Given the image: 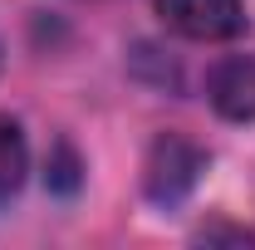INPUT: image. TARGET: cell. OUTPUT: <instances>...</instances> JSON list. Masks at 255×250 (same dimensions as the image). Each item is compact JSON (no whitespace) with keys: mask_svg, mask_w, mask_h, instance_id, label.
Here are the masks:
<instances>
[{"mask_svg":"<svg viewBox=\"0 0 255 250\" xmlns=\"http://www.w3.org/2000/svg\"><path fill=\"white\" fill-rule=\"evenodd\" d=\"M157 15L167 30L201 44L246 34V0H157Z\"/></svg>","mask_w":255,"mask_h":250,"instance_id":"6da1fadb","label":"cell"},{"mask_svg":"<svg viewBox=\"0 0 255 250\" xmlns=\"http://www.w3.org/2000/svg\"><path fill=\"white\" fill-rule=\"evenodd\" d=\"M206 98L231 123L255 118V54H226V59H216L211 74H206Z\"/></svg>","mask_w":255,"mask_h":250,"instance_id":"3957f363","label":"cell"},{"mask_svg":"<svg viewBox=\"0 0 255 250\" xmlns=\"http://www.w3.org/2000/svg\"><path fill=\"white\" fill-rule=\"evenodd\" d=\"M25 172H30V147H25V132L10 113H0V206L25 187Z\"/></svg>","mask_w":255,"mask_h":250,"instance_id":"277c9868","label":"cell"},{"mask_svg":"<svg viewBox=\"0 0 255 250\" xmlns=\"http://www.w3.org/2000/svg\"><path fill=\"white\" fill-rule=\"evenodd\" d=\"M201 167H206V152L196 142L177 137V132H162L147 152V196L152 201H177L182 191H191Z\"/></svg>","mask_w":255,"mask_h":250,"instance_id":"7a4b0ae2","label":"cell"}]
</instances>
